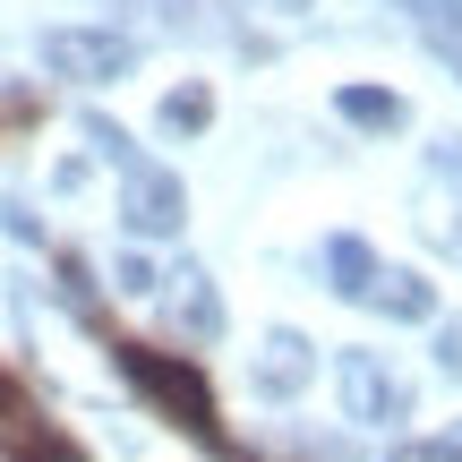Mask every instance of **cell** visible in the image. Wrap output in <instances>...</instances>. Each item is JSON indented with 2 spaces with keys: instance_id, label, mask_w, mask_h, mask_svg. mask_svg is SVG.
<instances>
[{
  "instance_id": "3",
  "label": "cell",
  "mask_w": 462,
  "mask_h": 462,
  "mask_svg": "<svg viewBox=\"0 0 462 462\" xmlns=\"http://www.w3.org/2000/svg\"><path fill=\"white\" fill-rule=\"evenodd\" d=\"M43 60H51V78L103 86V78H120V69H129V43H120V34H103V26H51V34H43Z\"/></svg>"
},
{
  "instance_id": "9",
  "label": "cell",
  "mask_w": 462,
  "mask_h": 462,
  "mask_svg": "<svg viewBox=\"0 0 462 462\" xmlns=\"http://www.w3.org/2000/svg\"><path fill=\"white\" fill-rule=\"evenodd\" d=\"M368 291H377V300H385L394 317H411V326H420V317H437V291H429L420 274H377Z\"/></svg>"
},
{
  "instance_id": "8",
  "label": "cell",
  "mask_w": 462,
  "mask_h": 462,
  "mask_svg": "<svg viewBox=\"0 0 462 462\" xmlns=\"http://www.w3.org/2000/svg\"><path fill=\"white\" fill-rule=\"evenodd\" d=\"M326 265H334V291H351V300H360L368 282H377V257H368V240H351V231L326 248Z\"/></svg>"
},
{
  "instance_id": "17",
  "label": "cell",
  "mask_w": 462,
  "mask_h": 462,
  "mask_svg": "<svg viewBox=\"0 0 462 462\" xmlns=\"http://www.w3.org/2000/svg\"><path fill=\"white\" fill-rule=\"evenodd\" d=\"M291 9H309V0H291Z\"/></svg>"
},
{
  "instance_id": "7",
  "label": "cell",
  "mask_w": 462,
  "mask_h": 462,
  "mask_svg": "<svg viewBox=\"0 0 462 462\" xmlns=\"http://www.w3.org/2000/svg\"><path fill=\"white\" fill-rule=\"evenodd\" d=\"M300 377H309V343H300V334H274L265 360H257V385H265V394H291Z\"/></svg>"
},
{
  "instance_id": "14",
  "label": "cell",
  "mask_w": 462,
  "mask_h": 462,
  "mask_svg": "<svg viewBox=\"0 0 462 462\" xmlns=\"http://www.w3.org/2000/svg\"><path fill=\"white\" fill-rule=\"evenodd\" d=\"M402 9H420V17H446V9H454V0H402Z\"/></svg>"
},
{
  "instance_id": "11",
  "label": "cell",
  "mask_w": 462,
  "mask_h": 462,
  "mask_svg": "<svg viewBox=\"0 0 462 462\" xmlns=\"http://www.w3.org/2000/svg\"><path fill=\"white\" fill-rule=\"evenodd\" d=\"M206 120H215V95H206V86H180V95L163 103V129H171V137H198Z\"/></svg>"
},
{
  "instance_id": "15",
  "label": "cell",
  "mask_w": 462,
  "mask_h": 462,
  "mask_svg": "<svg viewBox=\"0 0 462 462\" xmlns=\"http://www.w3.org/2000/svg\"><path fill=\"white\" fill-rule=\"evenodd\" d=\"M437 163H446V171H462V137H446V154H437Z\"/></svg>"
},
{
  "instance_id": "12",
  "label": "cell",
  "mask_w": 462,
  "mask_h": 462,
  "mask_svg": "<svg viewBox=\"0 0 462 462\" xmlns=\"http://www.w3.org/2000/svg\"><path fill=\"white\" fill-rule=\"evenodd\" d=\"M120 291H154V265L146 257H120Z\"/></svg>"
},
{
  "instance_id": "1",
  "label": "cell",
  "mask_w": 462,
  "mask_h": 462,
  "mask_svg": "<svg viewBox=\"0 0 462 462\" xmlns=\"http://www.w3.org/2000/svg\"><path fill=\"white\" fill-rule=\"evenodd\" d=\"M112 360H120V377L137 385V394L154 402V411L171 420V429H189L215 462H257V454H240L223 437V411H215V385H206V368L198 360H171V351H146V343H129V334H112Z\"/></svg>"
},
{
  "instance_id": "10",
  "label": "cell",
  "mask_w": 462,
  "mask_h": 462,
  "mask_svg": "<svg viewBox=\"0 0 462 462\" xmlns=\"http://www.w3.org/2000/svg\"><path fill=\"white\" fill-rule=\"evenodd\" d=\"M343 120H360V129H402V95H377V86H343Z\"/></svg>"
},
{
  "instance_id": "6",
  "label": "cell",
  "mask_w": 462,
  "mask_h": 462,
  "mask_svg": "<svg viewBox=\"0 0 462 462\" xmlns=\"http://www.w3.org/2000/svg\"><path fill=\"white\" fill-rule=\"evenodd\" d=\"M171 309H180V326L198 334V343H206V334H223V300H215V282H206L198 265L171 274Z\"/></svg>"
},
{
  "instance_id": "2",
  "label": "cell",
  "mask_w": 462,
  "mask_h": 462,
  "mask_svg": "<svg viewBox=\"0 0 462 462\" xmlns=\"http://www.w3.org/2000/svg\"><path fill=\"white\" fill-rule=\"evenodd\" d=\"M0 454H9V462H86V446L51 429L43 402H34L17 377H0Z\"/></svg>"
},
{
  "instance_id": "16",
  "label": "cell",
  "mask_w": 462,
  "mask_h": 462,
  "mask_svg": "<svg viewBox=\"0 0 462 462\" xmlns=\"http://www.w3.org/2000/svg\"><path fill=\"white\" fill-rule=\"evenodd\" d=\"M446 368H462V326H454V334H446Z\"/></svg>"
},
{
  "instance_id": "5",
  "label": "cell",
  "mask_w": 462,
  "mask_h": 462,
  "mask_svg": "<svg viewBox=\"0 0 462 462\" xmlns=\"http://www.w3.org/2000/svg\"><path fill=\"white\" fill-rule=\"evenodd\" d=\"M343 411L351 420H402L394 368H377V351H343Z\"/></svg>"
},
{
  "instance_id": "4",
  "label": "cell",
  "mask_w": 462,
  "mask_h": 462,
  "mask_svg": "<svg viewBox=\"0 0 462 462\" xmlns=\"http://www.w3.org/2000/svg\"><path fill=\"white\" fill-rule=\"evenodd\" d=\"M120 171H129V189H120V223H129V231H146V240L180 231L189 198H180V180H171V171H154V163H120Z\"/></svg>"
},
{
  "instance_id": "13",
  "label": "cell",
  "mask_w": 462,
  "mask_h": 462,
  "mask_svg": "<svg viewBox=\"0 0 462 462\" xmlns=\"http://www.w3.org/2000/svg\"><path fill=\"white\" fill-rule=\"evenodd\" d=\"M394 462H462V454H454V446H402Z\"/></svg>"
}]
</instances>
